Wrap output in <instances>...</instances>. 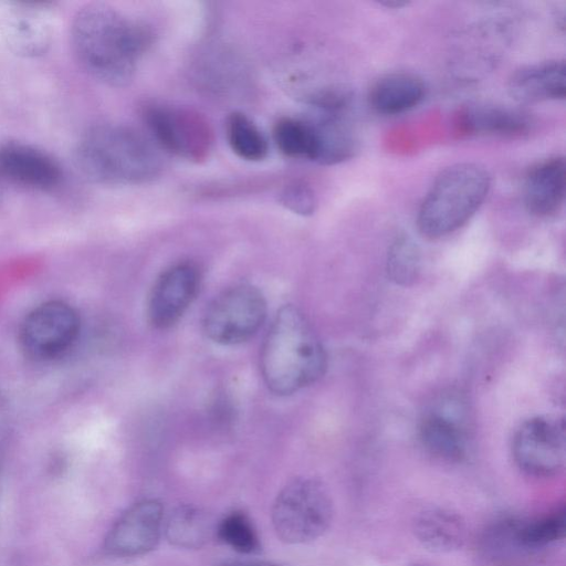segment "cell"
Segmentation results:
<instances>
[{
    "label": "cell",
    "mask_w": 566,
    "mask_h": 566,
    "mask_svg": "<svg viewBox=\"0 0 566 566\" xmlns=\"http://www.w3.org/2000/svg\"><path fill=\"white\" fill-rule=\"evenodd\" d=\"M153 41V31L146 24L102 3L80 9L71 24V45L77 62L111 86H125L133 80Z\"/></svg>",
    "instance_id": "cell-1"
},
{
    "label": "cell",
    "mask_w": 566,
    "mask_h": 566,
    "mask_svg": "<svg viewBox=\"0 0 566 566\" xmlns=\"http://www.w3.org/2000/svg\"><path fill=\"white\" fill-rule=\"evenodd\" d=\"M326 366L325 349L304 314L295 306H283L261 348V374L269 390L292 395L319 379Z\"/></svg>",
    "instance_id": "cell-2"
},
{
    "label": "cell",
    "mask_w": 566,
    "mask_h": 566,
    "mask_svg": "<svg viewBox=\"0 0 566 566\" xmlns=\"http://www.w3.org/2000/svg\"><path fill=\"white\" fill-rule=\"evenodd\" d=\"M74 163L87 180L106 186L145 184L163 168L158 151L144 135L117 124L84 133L74 149Z\"/></svg>",
    "instance_id": "cell-3"
},
{
    "label": "cell",
    "mask_w": 566,
    "mask_h": 566,
    "mask_svg": "<svg viewBox=\"0 0 566 566\" xmlns=\"http://www.w3.org/2000/svg\"><path fill=\"white\" fill-rule=\"evenodd\" d=\"M490 187V174L481 165L459 163L441 170L420 205L419 231L436 239L460 229L482 206Z\"/></svg>",
    "instance_id": "cell-4"
},
{
    "label": "cell",
    "mask_w": 566,
    "mask_h": 566,
    "mask_svg": "<svg viewBox=\"0 0 566 566\" xmlns=\"http://www.w3.org/2000/svg\"><path fill=\"white\" fill-rule=\"evenodd\" d=\"M333 513V501L326 486L313 478H297L277 494L272 507V522L282 541L303 544L327 531Z\"/></svg>",
    "instance_id": "cell-5"
},
{
    "label": "cell",
    "mask_w": 566,
    "mask_h": 566,
    "mask_svg": "<svg viewBox=\"0 0 566 566\" xmlns=\"http://www.w3.org/2000/svg\"><path fill=\"white\" fill-rule=\"evenodd\" d=\"M143 118L151 137L166 151L192 163H201L209 157L213 130L198 112L150 104L144 107Z\"/></svg>",
    "instance_id": "cell-6"
},
{
    "label": "cell",
    "mask_w": 566,
    "mask_h": 566,
    "mask_svg": "<svg viewBox=\"0 0 566 566\" xmlns=\"http://www.w3.org/2000/svg\"><path fill=\"white\" fill-rule=\"evenodd\" d=\"M266 317V302L251 284L231 286L209 304L203 328L207 336L221 345H237L254 336Z\"/></svg>",
    "instance_id": "cell-7"
},
{
    "label": "cell",
    "mask_w": 566,
    "mask_h": 566,
    "mask_svg": "<svg viewBox=\"0 0 566 566\" xmlns=\"http://www.w3.org/2000/svg\"><path fill=\"white\" fill-rule=\"evenodd\" d=\"M81 328L77 312L60 300L43 302L32 308L19 328L22 352L38 361L63 356L76 342Z\"/></svg>",
    "instance_id": "cell-8"
},
{
    "label": "cell",
    "mask_w": 566,
    "mask_h": 566,
    "mask_svg": "<svg viewBox=\"0 0 566 566\" xmlns=\"http://www.w3.org/2000/svg\"><path fill=\"white\" fill-rule=\"evenodd\" d=\"M512 453L518 468L530 475L558 474L566 460L564 420L548 416L526 420L514 434Z\"/></svg>",
    "instance_id": "cell-9"
},
{
    "label": "cell",
    "mask_w": 566,
    "mask_h": 566,
    "mask_svg": "<svg viewBox=\"0 0 566 566\" xmlns=\"http://www.w3.org/2000/svg\"><path fill=\"white\" fill-rule=\"evenodd\" d=\"M201 273L192 261H180L167 268L156 280L147 306L153 327L165 329L176 324L195 300Z\"/></svg>",
    "instance_id": "cell-10"
},
{
    "label": "cell",
    "mask_w": 566,
    "mask_h": 566,
    "mask_svg": "<svg viewBox=\"0 0 566 566\" xmlns=\"http://www.w3.org/2000/svg\"><path fill=\"white\" fill-rule=\"evenodd\" d=\"M164 520L163 505L157 500L136 502L112 526L105 539V549L117 557L148 553L159 541Z\"/></svg>",
    "instance_id": "cell-11"
},
{
    "label": "cell",
    "mask_w": 566,
    "mask_h": 566,
    "mask_svg": "<svg viewBox=\"0 0 566 566\" xmlns=\"http://www.w3.org/2000/svg\"><path fill=\"white\" fill-rule=\"evenodd\" d=\"M60 164L34 146L8 142L0 145V178L25 189L52 192L63 184Z\"/></svg>",
    "instance_id": "cell-12"
},
{
    "label": "cell",
    "mask_w": 566,
    "mask_h": 566,
    "mask_svg": "<svg viewBox=\"0 0 566 566\" xmlns=\"http://www.w3.org/2000/svg\"><path fill=\"white\" fill-rule=\"evenodd\" d=\"M566 171L563 157L536 164L526 175L523 190L525 208L536 217L555 214L565 199Z\"/></svg>",
    "instance_id": "cell-13"
},
{
    "label": "cell",
    "mask_w": 566,
    "mask_h": 566,
    "mask_svg": "<svg viewBox=\"0 0 566 566\" xmlns=\"http://www.w3.org/2000/svg\"><path fill=\"white\" fill-rule=\"evenodd\" d=\"M512 98L522 104L563 99L565 97V62L546 61L516 70L509 80Z\"/></svg>",
    "instance_id": "cell-14"
},
{
    "label": "cell",
    "mask_w": 566,
    "mask_h": 566,
    "mask_svg": "<svg viewBox=\"0 0 566 566\" xmlns=\"http://www.w3.org/2000/svg\"><path fill=\"white\" fill-rule=\"evenodd\" d=\"M419 437L426 450L441 460L459 463L469 457L468 431L461 420L447 411L427 413L420 422Z\"/></svg>",
    "instance_id": "cell-15"
},
{
    "label": "cell",
    "mask_w": 566,
    "mask_h": 566,
    "mask_svg": "<svg viewBox=\"0 0 566 566\" xmlns=\"http://www.w3.org/2000/svg\"><path fill=\"white\" fill-rule=\"evenodd\" d=\"M43 3H22L9 18L4 38L11 51L23 57L45 54L52 41V29Z\"/></svg>",
    "instance_id": "cell-16"
},
{
    "label": "cell",
    "mask_w": 566,
    "mask_h": 566,
    "mask_svg": "<svg viewBox=\"0 0 566 566\" xmlns=\"http://www.w3.org/2000/svg\"><path fill=\"white\" fill-rule=\"evenodd\" d=\"M460 125L470 135L520 137L530 132L532 119L517 108L476 104L461 112Z\"/></svg>",
    "instance_id": "cell-17"
},
{
    "label": "cell",
    "mask_w": 566,
    "mask_h": 566,
    "mask_svg": "<svg viewBox=\"0 0 566 566\" xmlns=\"http://www.w3.org/2000/svg\"><path fill=\"white\" fill-rule=\"evenodd\" d=\"M312 126L316 139L315 161L334 165L352 158L358 147L352 128L343 118V113L313 111L305 118Z\"/></svg>",
    "instance_id": "cell-18"
},
{
    "label": "cell",
    "mask_w": 566,
    "mask_h": 566,
    "mask_svg": "<svg viewBox=\"0 0 566 566\" xmlns=\"http://www.w3.org/2000/svg\"><path fill=\"white\" fill-rule=\"evenodd\" d=\"M413 534L420 544L434 553L459 549L465 539V525L461 516L446 509H428L413 521Z\"/></svg>",
    "instance_id": "cell-19"
},
{
    "label": "cell",
    "mask_w": 566,
    "mask_h": 566,
    "mask_svg": "<svg viewBox=\"0 0 566 566\" xmlns=\"http://www.w3.org/2000/svg\"><path fill=\"white\" fill-rule=\"evenodd\" d=\"M426 86L411 73H391L379 78L369 93V104L382 115H396L416 107L424 97Z\"/></svg>",
    "instance_id": "cell-20"
},
{
    "label": "cell",
    "mask_w": 566,
    "mask_h": 566,
    "mask_svg": "<svg viewBox=\"0 0 566 566\" xmlns=\"http://www.w3.org/2000/svg\"><path fill=\"white\" fill-rule=\"evenodd\" d=\"M163 530L171 544L184 548L201 547L212 533L207 514L192 505L176 507L164 520Z\"/></svg>",
    "instance_id": "cell-21"
},
{
    "label": "cell",
    "mask_w": 566,
    "mask_h": 566,
    "mask_svg": "<svg viewBox=\"0 0 566 566\" xmlns=\"http://www.w3.org/2000/svg\"><path fill=\"white\" fill-rule=\"evenodd\" d=\"M277 149L294 159H316V139L311 124L304 118L283 117L273 127Z\"/></svg>",
    "instance_id": "cell-22"
},
{
    "label": "cell",
    "mask_w": 566,
    "mask_h": 566,
    "mask_svg": "<svg viewBox=\"0 0 566 566\" xmlns=\"http://www.w3.org/2000/svg\"><path fill=\"white\" fill-rule=\"evenodd\" d=\"M226 134L230 148L241 159L263 160L269 151L266 138L258 126L243 113H231L226 122Z\"/></svg>",
    "instance_id": "cell-23"
},
{
    "label": "cell",
    "mask_w": 566,
    "mask_h": 566,
    "mask_svg": "<svg viewBox=\"0 0 566 566\" xmlns=\"http://www.w3.org/2000/svg\"><path fill=\"white\" fill-rule=\"evenodd\" d=\"M566 513L562 509L549 515L524 523H512L513 542L524 548H539L565 535Z\"/></svg>",
    "instance_id": "cell-24"
},
{
    "label": "cell",
    "mask_w": 566,
    "mask_h": 566,
    "mask_svg": "<svg viewBox=\"0 0 566 566\" xmlns=\"http://www.w3.org/2000/svg\"><path fill=\"white\" fill-rule=\"evenodd\" d=\"M420 250L408 235H398L387 253L386 269L388 277L401 286L411 285L420 272Z\"/></svg>",
    "instance_id": "cell-25"
},
{
    "label": "cell",
    "mask_w": 566,
    "mask_h": 566,
    "mask_svg": "<svg viewBox=\"0 0 566 566\" xmlns=\"http://www.w3.org/2000/svg\"><path fill=\"white\" fill-rule=\"evenodd\" d=\"M218 538L242 554H253L260 549L258 533L251 520L243 512L234 511L226 515L217 526Z\"/></svg>",
    "instance_id": "cell-26"
},
{
    "label": "cell",
    "mask_w": 566,
    "mask_h": 566,
    "mask_svg": "<svg viewBox=\"0 0 566 566\" xmlns=\"http://www.w3.org/2000/svg\"><path fill=\"white\" fill-rule=\"evenodd\" d=\"M280 201L287 209L302 216H310L315 211L316 198L313 190L304 184L287 186L280 196Z\"/></svg>",
    "instance_id": "cell-27"
},
{
    "label": "cell",
    "mask_w": 566,
    "mask_h": 566,
    "mask_svg": "<svg viewBox=\"0 0 566 566\" xmlns=\"http://www.w3.org/2000/svg\"><path fill=\"white\" fill-rule=\"evenodd\" d=\"M223 566H281L277 564L272 563H264V562H233L226 564Z\"/></svg>",
    "instance_id": "cell-28"
},
{
    "label": "cell",
    "mask_w": 566,
    "mask_h": 566,
    "mask_svg": "<svg viewBox=\"0 0 566 566\" xmlns=\"http://www.w3.org/2000/svg\"><path fill=\"white\" fill-rule=\"evenodd\" d=\"M380 4L386 6L388 8H401L403 6H407L408 2L397 1V0L396 1H390V0L388 1L387 0V1H381Z\"/></svg>",
    "instance_id": "cell-29"
},
{
    "label": "cell",
    "mask_w": 566,
    "mask_h": 566,
    "mask_svg": "<svg viewBox=\"0 0 566 566\" xmlns=\"http://www.w3.org/2000/svg\"><path fill=\"white\" fill-rule=\"evenodd\" d=\"M4 186L6 184L2 181V179L0 178V206L3 201V196H4Z\"/></svg>",
    "instance_id": "cell-30"
},
{
    "label": "cell",
    "mask_w": 566,
    "mask_h": 566,
    "mask_svg": "<svg viewBox=\"0 0 566 566\" xmlns=\"http://www.w3.org/2000/svg\"><path fill=\"white\" fill-rule=\"evenodd\" d=\"M0 463H1V451H0Z\"/></svg>",
    "instance_id": "cell-31"
}]
</instances>
